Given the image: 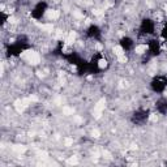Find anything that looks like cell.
<instances>
[{"label":"cell","instance_id":"obj_6","mask_svg":"<svg viewBox=\"0 0 167 167\" xmlns=\"http://www.w3.org/2000/svg\"><path fill=\"white\" fill-rule=\"evenodd\" d=\"M112 51H114V54L116 56H120V55H124V51H123V49H121L120 46H115L114 49H112Z\"/></svg>","mask_w":167,"mask_h":167},{"label":"cell","instance_id":"obj_13","mask_svg":"<svg viewBox=\"0 0 167 167\" xmlns=\"http://www.w3.org/2000/svg\"><path fill=\"white\" fill-rule=\"evenodd\" d=\"M73 16H75V17H77V18H82V17H84L82 13H80L78 11H75V12H73Z\"/></svg>","mask_w":167,"mask_h":167},{"label":"cell","instance_id":"obj_9","mask_svg":"<svg viewBox=\"0 0 167 167\" xmlns=\"http://www.w3.org/2000/svg\"><path fill=\"white\" fill-rule=\"evenodd\" d=\"M149 120L153 121V123H155V121L158 120V115H157V114H152V115H150V118H149Z\"/></svg>","mask_w":167,"mask_h":167},{"label":"cell","instance_id":"obj_12","mask_svg":"<svg viewBox=\"0 0 167 167\" xmlns=\"http://www.w3.org/2000/svg\"><path fill=\"white\" fill-rule=\"evenodd\" d=\"M63 112H64V114H65V115H70V114H73V110H70V108H63Z\"/></svg>","mask_w":167,"mask_h":167},{"label":"cell","instance_id":"obj_15","mask_svg":"<svg viewBox=\"0 0 167 167\" xmlns=\"http://www.w3.org/2000/svg\"><path fill=\"white\" fill-rule=\"evenodd\" d=\"M93 137H95V139H98V137H99V131H97V129H94V131H93Z\"/></svg>","mask_w":167,"mask_h":167},{"label":"cell","instance_id":"obj_11","mask_svg":"<svg viewBox=\"0 0 167 167\" xmlns=\"http://www.w3.org/2000/svg\"><path fill=\"white\" fill-rule=\"evenodd\" d=\"M118 60L120 63H125V62H127V56H125V55H120V56H118Z\"/></svg>","mask_w":167,"mask_h":167},{"label":"cell","instance_id":"obj_8","mask_svg":"<svg viewBox=\"0 0 167 167\" xmlns=\"http://www.w3.org/2000/svg\"><path fill=\"white\" fill-rule=\"evenodd\" d=\"M25 149H26L25 146H20V145L13 146V150H14V152H17V153H22V152H25Z\"/></svg>","mask_w":167,"mask_h":167},{"label":"cell","instance_id":"obj_2","mask_svg":"<svg viewBox=\"0 0 167 167\" xmlns=\"http://www.w3.org/2000/svg\"><path fill=\"white\" fill-rule=\"evenodd\" d=\"M104 107H106V101L104 99H101V101L94 106V118L95 119H99L102 116V111L104 110Z\"/></svg>","mask_w":167,"mask_h":167},{"label":"cell","instance_id":"obj_3","mask_svg":"<svg viewBox=\"0 0 167 167\" xmlns=\"http://www.w3.org/2000/svg\"><path fill=\"white\" fill-rule=\"evenodd\" d=\"M59 11H56V9H49V11L46 12V18L47 20H56V18H59Z\"/></svg>","mask_w":167,"mask_h":167},{"label":"cell","instance_id":"obj_17","mask_svg":"<svg viewBox=\"0 0 167 167\" xmlns=\"http://www.w3.org/2000/svg\"><path fill=\"white\" fill-rule=\"evenodd\" d=\"M166 97H167V90H166Z\"/></svg>","mask_w":167,"mask_h":167},{"label":"cell","instance_id":"obj_7","mask_svg":"<svg viewBox=\"0 0 167 167\" xmlns=\"http://www.w3.org/2000/svg\"><path fill=\"white\" fill-rule=\"evenodd\" d=\"M98 67H99L101 69L106 68V67H107V60H106V59H101V60L98 62Z\"/></svg>","mask_w":167,"mask_h":167},{"label":"cell","instance_id":"obj_5","mask_svg":"<svg viewBox=\"0 0 167 167\" xmlns=\"http://www.w3.org/2000/svg\"><path fill=\"white\" fill-rule=\"evenodd\" d=\"M146 51H147V46H146V44H139V46L134 49V52L139 54V55H141V54H144V52H146Z\"/></svg>","mask_w":167,"mask_h":167},{"label":"cell","instance_id":"obj_10","mask_svg":"<svg viewBox=\"0 0 167 167\" xmlns=\"http://www.w3.org/2000/svg\"><path fill=\"white\" fill-rule=\"evenodd\" d=\"M68 163H69V165H76V163H77V158H76V157H70V158L68 159Z\"/></svg>","mask_w":167,"mask_h":167},{"label":"cell","instance_id":"obj_4","mask_svg":"<svg viewBox=\"0 0 167 167\" xmlns=\"http://www.w3.org/2000/svg\"><path fill=\"white\" fill-rule=\"evenodd\" d=\"M76 39V31H69L68 37L65 38V44H69V46H72L73 42Z\"/></svg>","mask_w":167,"mask_h":167},{"label":"cell","instance_id":"obj_14","mask_svg":"<svg viewBox=\"0 0 167 167\" xmlns=\"http://www.w3.org/2000/svg\"><path fill=\"white\" fill-rule=\"evenodd\" d=\"M93 13H94L95 16H102V14H103V12H102L101 9H94V11H93Z\"/></svg>","mask_w":167,"mask_h":167},{"label":"cell","instance_id":"obj_16","mask_svg":"<svg viewBox=\"0 0 167 167\" xmlns=\"http://www.w3.org/2000/svg\"><path fill=\"white\" fill-rule=\"evenodd\" d=\"M72 144H73V140H70V139H67V140H65V145H67V146H70Z\"/></svg>","mask_w":167,"mask_h":167},{"label":"cell","instance_id":"obj_1","mask_svg":"<svg viewBox=\"0 0 167 167\" xmlns=\"http://www.w3.org/2000/svg\"><path fill=\"white\" fill-rule=\"evenodd\" d=\"M24 59H26L30 64H33V65H35V64H38L41 62V56H39V54L38 52H35V51H31V50H29V51H25V52H22V55H21Z\"/></svg>","mask_w":167,"mask_h":167}]
</instances>
